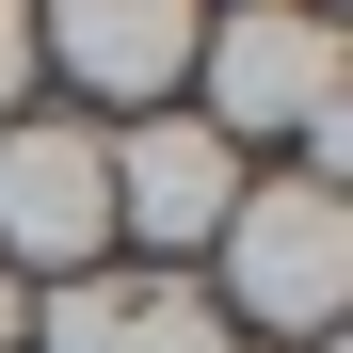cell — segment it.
Returning <instances> with one entry per match:
<instances>
[{
  "instance_id": "1",
  "label": "cell",
  "mask_w": 353,
  "mask_h": 353,
  "mask_svg": "<svg viewBox=\"0 0 353 353\" xmlns=\"http://www.w3.org/2000/svg\"><path fill=\"white\" fill-rule=\"evenodd\" d=\"M225 305L209 321H241L273 353H321L353 321V193H321V176H241V209H225Z\"/></svg>"
},
{
  "instance_id": "2",
  "label": "cell",
  "mask_w": 353,
  "mask_h": 353,
  "mask_svg": "<svg viewBox=\"0 0 353 353\" xmlns=\"http://www.w3.org/2000/svg\"><path fill=\"white\" fill-rule=\"evenodd\" d=\"M353 97V32L305 0H241V17H193V129L225 145H305Z\"/></svg>"
},
{
  "instance_id": "3",
  "label": "cell",
  "mask_w": 353,
  "mask_h": 353,
  "mask_svg": "<svg viewBox=\"0 0 353 353\" xmlns=\"http://www.w3.org/2000/svg\"><path fill=\"white\" fill-rule=\"evenodd\" d=\"M112 241V129L97 112H17L0 129V273L17 289H65Z\"/></svg>"
},
{
  "instance_id": "4",
  "label": "cell",
  "mask_w": 353,
  "mask_h": 353,
  "mask_svg": "<svg viewBox=\"0 0 353 353\" xmlns=\"http://www.w3.org/2000/svg\"><path fill=\"white\" fill-rule=\"evenodd\" d=\"M241 145L193 129V112H129L112 129V241H145V273H193L225 241V209H241Z\"/></svg>"
},
{
  "instance_id": "5",
  "label": "cell",
  "mask_w": 353,
  "mask_h": 353,
  "mask_svg": "<svg viewBox=\"0 0 353 353\" xmlns=\"http://www.w3.org/2000/svg\"><path fill=\"white\" fill-rule=\"evenodd\" d=\"M32 65H65L81 112H176L193 0H32Z\"/></svg>"
},
{
  "instance_id": "6",
  "label": "cell",
  "mask_w": 353,
  "mask_h": 353,
  "mask_svg": "<svg viewBox=\"0 0 353 353\" xmlns=\"http://www.w3.org/2000/svg\"><path fill=\"white\" fill-rule=\"evenodd\" d=\"M112 353H225V321H209V289H193V273H145V289H129V321H112Z\"/></svg>"
},
{
  "instance_id": "7",
  "label": "cell",
  "mask_w": 353,
  "mask_h": 353,
  "mask_svg": "<svg viewBox=\"0 0 353 353\" xmlns=\"http://www.w3.org/2000/svg\"><path fill=\"white\" fill-rule=\"evenodd\" d=\"M32 112V0H0V129Z\"/></svg>"
},
{
  "instance_id": "8",
  "label": "cell",
  "mask_w": 353,
  "mask_h": 353,
  "mask_svg": "<svg viewBox=\"0 0 353 353\" xmlns=\"http://www.w3.org/2000/svg\"><path fill=\"white\" fill-rule=\"evenodd\" d=\"M0 353H32V289L17 273H0Z\"/></svg>"
},
{
  "instance_id": "9",
  "label": "cell",
  "mask_w": 353,
  "mask_h": 353,
  "mask_svg": "<svg viewBox=\"0 0 353 353\" xmlns=\"http://www.w3.org/2000/svg\"><path fill=\"white\" fill-rule=\"evenodd\" d=\"M225 353H273V337H225Z\"/></svg>"
}]
</instances>
